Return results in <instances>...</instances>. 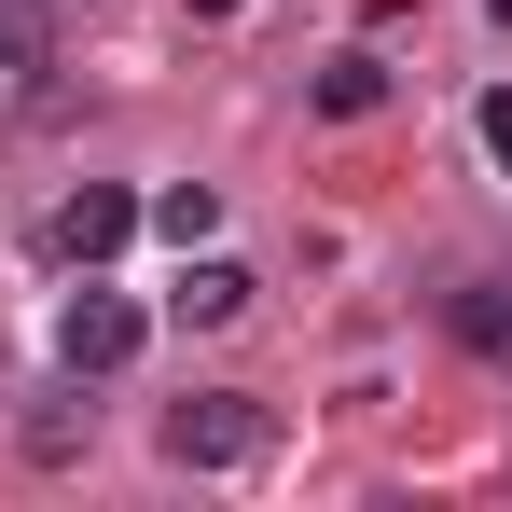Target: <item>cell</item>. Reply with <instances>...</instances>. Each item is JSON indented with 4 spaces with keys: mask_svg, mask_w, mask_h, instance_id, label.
I'll return each instance as SVG.
<instances>
[{
    "mask_svg": "<svg viewBox=\"0 0 512 512\" xmlns=\"http://www.w3.org/2000/svg\"><path fill=\"white\" fill-rule=\"evenodd\" d=\"M167 319H180V333H222V319H250V263H222V250H180Z\"/></svg>",
    "mask_w": 512,
    "mask_h": 512,
    "instance_id": "277c9868",
    "label": "cell"
},
{
    "mask_svg": "<svg viewBox=\"0 0 512 512\" xmlns=\"http://www.w3.org/2000/svg\"><path fill=\"white\" fill-rule=\"evenodd\" d=\"M471 125H485V153H499V167H512V84L485 97V111H471Z\"/></svg>",
    "mask_w": 512,
    "mask_h": 512,
    "instance_id": "ba28073f",
    "label": "cell"
},
{
    "mask_svg": "<svg viewBox=\"0 0 512 512\" xmlns=\"http://www.w3.org/2000/svg\"><path fill=\"white\" fill-rule=\"evenodd\" d=\"M263 443H277V429H263V402H236V388L167 402V457H180V471H250Z\"/></svg>",
    "mask_w": 512,
    "mask_h": 512,
    "instance_id": "6da1fadb",
    "label": "cell"
},
{
    "mask_svg": "<svg viewBox=\"0 0 512 512\" xmlns=\"http://www.w3.org/2000/svg\"><path fill=\"white\" fill-rule=\"evenodd\" d=\"M457 333H471V346H499V360H512V291H499V277H471V291H457Z\"/></svg>",
    "mask_w": 512,
    "mask_h": 512,
    "instance_id": "52a82bcc",
    "label": "cell"
},
{
    "mask_svg": "<svg viewBox=\"0 0 512 512\" xmlns=\"http://www.w3.org/2000/svg\"><path fill=\"white\" fill-rule=\"evenodd\" d=\"M125 236H139V194H111V180H84V194L42 222V250H56V263H111Z\"/></svg>",
    "mask_w": 512,
    "mask_h": 512,
    "instance_id": "3957f363",
    "label": "cell"
},
{
    "mask_svg": "<svg viewBox=\"0 0 512 512\" xmlns=\"http://www.w3.org/2000/svg\"><path fill=\"white\" fill-rule=\"evenodd\" d=\"M319 111H333V125L388 111V56H333V70H319Z\"/></svg>",
    "mask_w": 512,
    "mask_h": 512,
    "instance_id": "8992f818",
    "label": "cell"
},
{
    "mask_svg": "<svg viewBox=\"0 0 512 512\" xmlns=\"http://www.w3.org/2000/svg\"><path fill=\"white\" fill-rule=\"evenodd\" d=\"M139 222H153L167 250H208V236H222V194H208V180H167V194H153Z\"/></svg>",
    "mask_w": 512,
    "mask_h": 512,
    "instance_id": "5b68a950",
    "label": "cell"
},
{
    "mask_svg": "<svg viewBox=\"0 0 512 512\" xmlns=\"http://www.w3.org/2000/svg\"><path fill=\"white\" fill-rule=\"evenodd\" d=\"M139 346H153V319H139L125 291H70V305H56V360H70V374H125Z\"/></svg>",
    "mask_w": 512,
    "mask_h": 512,
    "instance_id": "7a4b0ae2",
    "label": "cell"
}]
</instances>
